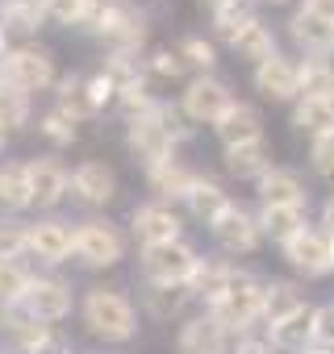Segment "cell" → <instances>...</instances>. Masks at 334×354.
<instances>
[{
  "label": "cell",
  "instance_id": "obj_1",
  "mask_svg": "<svg viewBox=\"0 0 334 354\" xmlns=\"http://www.w3.org/2000/svg\"><path fill=\"white\" fill-rule=\"evenodd\" d=\"M263 288H267V283H259L251 271H238V267H234L226 296H222L218 304H209V313H213L230 333H243V337H247L251 325L263 321Z\"/></svg>",
  "mask_w": 334,
  "mask_h": 354
},
{
  "label": "cell",
  "instance_id": "obj_6",
  "mask_svg": "<svg viewBox=\"0 0 334 354\" xmlns=\"http://www.w3.org/2000/svg\"><path fill=\"white\" fill-rule=\"evenodd\" d=\"M255 92L276 104H297L301 100V63L288 55H272L267 63L255 67Z\"/></svg>",
  "mask_w": 334,
  "mask_h": 354
},
{
  "label": "cell",
  "instance_id": "obj_12",
  "mask_svg": "<svg viewBox=\"0 0 334 354\" xmlns=\"http://www.w3.org/2000/svg\"><path fill=\"white\" fill-rule=\"evenodd\" d=\"M226 350H230V329L213 313L188 317L180 325V354H226Z\"/></svg>",
  "mask_w": 334,
  "mask_h": 354
},
{
  "label": "cell",
  "instance_id": "obj_42",
  "mask_svg": "<svg viewBox=\"0 0 334 354\" xmlns=\"http://www.w3.org/2000/svg\"><path fill=\"white\" fill-rule=\"evenodd\" d=\"M313 346L334 350V300L313 308Z\"/></svg>",
  "mask_w": 334,
  "mask_h": 354
},
{
  "label": "cell",
  "instance_id": "obj_11",
  "mask_svg": "<svg viewBox=\"0 0 334 354\" xmlns=\"http://www.w3.org/2000/svg\"><path fill=\"white\" fill-rule=\"evenodd\" d=\"M125 146H130L146 167H155V162H163V158H176V154H172L176 138L155 121V109H150L146 117H134V121H130V129H125Z\"/></svg>",
  "mask_w": 334,
  "mask_h": 354
},
{
  "label": "cell",
  "instance_id": "obj_44",
  "mask_svg": "<svg viewBox=\"0 0 334 354\" xmlns=\"http://www.w3.org/2000/svg\"><path fill=\"white\" fill-rule=\"evenodd\" d=\"M150 75H155V80H180V75H184L180 50H176V55H172V50H159V55L150 59Z\"/></svg>",
  "mask_w": 334,
  "mask_h": 354
},
{
  "label": "cell",
  "instance_id": "obj_39",
  "mask_svg": "<svg viewBox=\"0 0 334 354\" xmlns=\"http://www.w3.org/2000/svg\"><path fill=\"white\" fill-rule=\"evenodd\" d=\"M180 59L193 63V67H201V71L209 75L213 63H218V50H213V42H205V38H184V42H180Z\"/></svg>",
  "mask_w": 334,
  "mask_h": 354
},
{
  "label": "cell",
  "instance_id": "obj_52",
  "mask_svg": "<svg viewBox=\"0 0 334 354\" xmlns=\"http://www.w3.org/2000/svg\"><path fill=\"white\" fill-rule=\"evenodd\" d=\"M0 146H5V125H0Z\"/></svg>",
  "mask_w": 334,
  "mask_h": 354
},
{
  "label": "cell",
  "instance_id": "obj_3",
  "mask_svg": "<svg viewBox=\"0 0 334 354\" xmlns=\"http://www.w3.org/2000/svg\"><path fill=\"white\" fill-rule=\"evenodd\" d=\"M201 259L188 242H159V246H142V275L150 283H188L197 275Z\"/></svg>",
  "mask_w": 334,
  "mask_h": 354
},
{
  "label": "cell",
  "instance_id": "obj_47",
  "mask_svg": "<svg viewBox=\"0 0 334 354\" xmlns=\"http://www.w3.org/2000/svg\"><path fill=\"white\" fill-rule=\"evenodd\" d=\"M317 230H326V234L334 238V192L322 201V213H317Z\"/></svg>",
  "mask_w": 334,
  "mask_h": 354
},
{
  "label": "cell",
  "instance_id": "obj_40",
  "mask_svg": "<svg viewBox=\"0 0 334 354\" xmlns=\"http://www.w3.org/2000/svg\"><path fill=\"white\" fill-rule=\"evenodd\" d=\"M309 162H313V171L322 175L326 184H334V133L309 142Z\"/></svg>",
  "mask_w": 334,
  "mask_h": 354
},
{
  "label": "cell",
  "instance_id": "obj_37",
  "mask_svg": "<svg viewBox=\"0 0 334 354\" xmlns=\"http://www.w3.org/2000/svg\"><path fill=\"white\" fill-rule=\"evenodd\" d=\"M30 104H26V92H17L13 84H0V125L5 129H17L26 121Z\"/></svg>",
  "mask_w": 334,
  "mask_h": 354
},
{
  "label": "cell",
  "instance_id": "obj_30",
  "mask_svg": "<svg viewBox=\"0 0 334 354\" xmlns=\"http://www.w3.org/2000/svg\"><path fill=\"white\" fill-rule=\"evenodd\" d=\"M230 275H234L230 263L201 259V267H197V275L188 279V288H193V296H201L205 304H218V300L226 296V288H230Z\"/></svg>",
  "mask_w": 334,
  "mask_h": 354
},
{
  "label": "cell",
  "instance_id": "obj_10",
  "mask_svg": "<svg viewBox=\"0 0 334 354\" xmlns=\"http://www.w3.org/2000/svg\"><path fill=\"white\" fill-rule=\"evenodd\" d=\"M209 230H213V238H218V246H222L226 254H251V250L263 242L259 217L247 213V209H238V205H230L226 217H222L218 225H209Z\"/></svg>",
  "mask_w": 334,
  "mask_h": 354
},
{
  "label": "cell",
  "instance_id": "obj_48",
  "mask_svg": "<svg viewBox=\"0 0 334 354\" xmlns=\"http://www.w3.org/2000/svg\"><path fill=\"white\" fill-rule=\"evenodd\" d=\"M301 9H305V13H317V17H326V21H334V0H301Z\"/></svg>",
  "mask_w": 334,
  "mask_h": 354
},
{
  "label": "cell",
  "instance_id": "obj_2",
  "mask_svg": "<svg viewBox=\"0 0 334 354\" xmlns=\"http://www.w3.org/2000/svg\"><path fill=\"white\" fill-rule=\"evenodd\" d=\"M84 321H88V329H92L96 337H105V342H125V337H134V329H138L134 304H130L121 292H113V288H92V292H88V300H84Z\"/></svg>",
  "mask_w": 334,
  "mask_h": 354
},
{
  "label": "cell",
  "instance_id": "obj_27",
  "mask_svg": "<svg viewBox=\"0 0 334 354\" xmlns=\"http://www.w3.org/2000/svg\"><path fill=\"white\" fill-rule=\"evenodd\" d=\"M292 125H297L301 133H309V138H330V133H334V104H330V100H309V96H301V100L292 104Z\"/></svg>",
  "mask_w": 334,
  "mask_h": 354
},
{
  "label": "cell",
  "instance_id": "obj_4",
  "mask_svg": "<svg viewBox=\"0 0 334 354\" xmlns=\"http://www.w3.org/2000/svg\"><path fill=\"white\" fill-rule=\"evenodd\" d=\"M280 250H284V263H288L297 275H305V279H322V275L334 271V238H330L326 230H317V225L301 230V234H297L292 242H284Z\"/></svg>",
  "mask_w": 334,
  "mask_h": 354
},
{
  "label": "cell",
  "instance_id": "obj_14",
  "mask_svg": "<svg viewBox=\"0 0 334 354\" xmlns=\"http://www.w3.org/2000/svg\"><path fill=\"white\" fill-rule=\"evenodd\" d=\"M288 38L305 50V59L334 55V21H326V17H317V13L297 9V13L288 17Z\"/></svg>",
  "mask_w": 334,
  "mask_h": 354
},
{
  "label": "cell",
  "instance_id": "obj_28",
  "mask_svg": "<svg viewBox=\"0 0 334 354\" xmlns=\"http://www.w3.org/2000/svg\"><path fill=\"white\" fill-rule=\"evenodd\" d=\"M301 96H309V100H330V104H334V59H330V55L301 59Z\"/></svg>",
  "mask_w": 334,
  "mask_h": 354
},
{
  "label": "cell",
  "instance_id": "obj_8",
  "mask_svg": "<svg viewBox=\"0 0 334 354\" xmlns=\"http://www.w3.org/2000/svg\"><path fill=\"white\" fill-rule=\"evenodd\" d=\"M259 205L263 209H309L305 175L292 167H272L259 180Z\"/></svg>",
  "mask_w": 334,
  "mask_h": 354
},
{
  "label": "cell",
  "instance_id": "obj_9",
  "mask_svg": "<svg viewBox=\"0 0 334 354\" xmlns=\"http://www.w3.org/2000/svg\"><path fill=\"white\" fill-rule=\"evenodd\" d=\"M55 80V67H51V55L38 50V46H21L13 55H5V84H13L17 92H38Z\"/></svg>",
  "mask_w": 334,
  "mask_h": 354
},
{
  "label": "cell",
  "instance_id": "obj_7",
  "mask_svg": "<svg viewBox=\"0 0 334 354\" xmlns=\"http://www.w3.org/2000/svg\"><path fill=\"white\" fill-rule=\"evenodd\" d=\"M84 267H113V263H121V254H125V242H121V234L109 225V221H84L80 230H76V250H71Z\"/></svg>",
  "mask_w": 334,
  "mask_h": 354
},
{
  "label": "cell",
  "instance_id": "obj_25",
  "mask_svg": "<svg viewBox=\"0 0 334 354\" xmlns=\"http://www.w3.org/2000/svg\"><path fill=\"white\" fill-rule=\"evenodd\" d=\"M226 171L234 175V180H263V175L272 171V146L267 142H251V146H234L226 150Z\"/></svg>",
  "mask_w": 334,
  "mask_h": 354
},
{
  "label": "cell",
  "instance_id": "obj_33",
  "mask_svg": "<svg viewBox=\"0 0 334 354\" xmlns=\"http://www.w3.org/2000/svg\"><path fill=\"white\" fill-rule=\"evenodd\" d=\"M100 0H46V13L63 26H92L96 30V17H100Z\"/></svg>",
  "mask_w": 334,
  "mask_h": 354
},
{
  "label": "cell",
  "instance_id": "obj_41",
  "mask_svg": "<svg viewBox=\"0 0 334 354\" xmlns=\"http://www.w3.org/2000/svg\"><path fill=\"white\" fill-rule=\"evenodd\" d=\"M21 250H30V230L13 225V221H0V259H17Z\"/></svg>",
  "mask_w": 334,
  "mask_h": 354
},
{
  "label": "cell",
  "instance_id": "obj_24",
  "mask_svg": "<svg viewBox=\"0 0 334 354\" xmlns=\"http://www.w3.org/2000/svg\"><path fill=\"white\" fill-rule=\"evenodd\" d=\"M146 175H150V188H155L163 201H184L188 188L197 184V171H188V167L176 162V158H163V162L146 167Z\"/></svg>",
  "mask_w": 334,
  "mask_h": 354
},
{
  "label": "cell",
  "instance_id": "obj_49",
  "mask_svg": "<svg viewBox=\"0 0 334 354\" xmlns=\"http://www.w3.org/2000/svg\"><path fill=\"white\" fill-rule=\"evenodd\" d=\"M30 354H67V346H63V337H55V333H46Z\"/></svg>",
  "mask_w": 334,
  "mask_h": 354
},
{
  "label": "cell",
  "instance_id": "obj_18",
  "mask_svg": "<svg viewBox=\"0 0 334 354\" xmlns=\"http://www.w3.org/2000/svg\"><path fill=\"white\" fill-rule=\"evenodd\" d=\"M26 175H30V196H34V205L51 209V205L63 201V192H67V171L55 158H34L26 167Z\"/></svg>",
  "mask_w": 334,
  "mask_h": 354
},
{
  "label": "cell",
  "instance_id": "obj_38",
  "mask_svg": "<svg viewBox=\"0 0 334 354\" xmlns=\"http://www.w3.org/2000/svg\"><path fill=\"white\" fill-rule=\"evenodd\" d=\"M251 17H255V13L243 5V0H234V5H226V9H218V13H213V26H218V34H222L226 42H234V38H238V30H243Z\"/></svg>",
  "mask_w": 334,
  "mask_h": 354
},
{
  "label": "cell",
  "instance_id": "obj_46",
  "mask_svg": "<svg viewBox=\"0 0 334 354\" xmlns=\"http://www.w3.org/2000/svg\"><path fill=\"white\" fill-rule=\"evenodd\" d=\"M234 354H280V350H276L267 337H255V333H247V337H238Z\"/></svg>",
  "mask_w": 334,
  "mask_h": 354
},
{
  "label": "cell",
  "instance_id": "obj_36",
  "mask_svg": "<svg viewBox=\"0 0 334 354\" xmlns=\"http://www.w3.org/2000/svg\"><path fill=\"white\" fill-rule=\"evenodd\" d=\"M59 113L71 117V121H84L92 117V100H88V80H63L59 84Z\"/></svg>",
  "mask_w": 334,
  "mask_h": 354
},
{
  "label": "cell",
  "instance_id": "obj_50",
  "mask_svg": "<svg viewBox=\"0 0 334 354\" xmlns=\"http://www.w3.org/2000/svg\"><path fill=\"white\" fill-rule=\"evenodd\" d=\"M205 5H209V9L218 13V9H226V5H234V0H205Z\"/></svg>",
  "mask_w": 334,
  "mask_h": 354
},
{
  "label": "cell",
  "instance_id": "obj_22",
  "mask_svg": "<svg viewBox=\"0 0 334 354\" xmlns=\"http://www.w3.org/2000/svg\"><path fill=\"white\" fill-rule=\"evenodd\" d=\"M305 304H309V300H305L301 283H292V279H272V283L263 288V325L272 329V325H280L284 317L301 313Z\"/></svg>",
  "mask_w": 334,
  "mask_h": 354
},
{
  "label": "cell",
  "instance_id": "obj_19",
  "mask_svg": "<svg viewBox=\"0 0 334 354\" xmlns=\"http://www.w3.org/2000/svg\"><path fill=\"white\" fill-rule=\"evenodd\" d=\"M267 342L276 350H284V354H305L313 346V304H305L301 313H292L280 325H272L267 329Z\"/></svg>",
  "mask_w": 334,
  "mask_h": 354
},
{
  "label": "cell",
  "instance_id": "obj_16",
  "mask_svg": "<svg viewBox=\"0 0 334 354\" xmlns=\"http://www.w3.org/2000/svg\"><path fill=\"white\" fill-rule=\"evenodd\" d=\"M71 188H76V196H80V201H88V205H109V201L117 196V175H113L105 162L88 158V162H80V167H76Z\"/></svg>",
  "mask_w": 334,
  "mask_h": 354
},
{
  "label": "cell",
  "instance_id": "obj_13",
  "mask_svg": "<svg viewBox=\"0 0 334 354\" xmlns=\"http://www.w3.org/2000/svg\"><path fill=\"white\" fill-rule=\"evenodd\" d=\"M96 34H105L121 55H130V50H138V46H142L146 26H142V17H138V13H130V9H121V5H105V9H100V17H96Z\"/></svg>",
  "mask_w": 334,
  "mask_h": 354
},
{
  "label": "cell",
  "instance_id": "obj_23",
  "mask_svg": "<svg viewBox=\"0 0 334 354\" xmlns=\"http://www.w3.org/2000/svg\"><path fill=\"white\" fill-rule=\"evenodd\" d=\"M184 205H188V213H193L197 221L218 225V221L226 217V209H230V196L222 192V184H213V180H205V175H197V184L188 188Z\"/></svg>",
  "mask_w": 334,
  "mask_h": 354
},
{
  "label": "cell",
  "instance_id": "obj_15",
  "mask_svg": "<svg viewBox=\"0 0 334 354\" xmlns=\"http://www.w3.org/2000/svg\"><path fill=\"white\" fill-rule=\"evenodd\" d=\"M134 238L142 246L180 242V217L167 205H142V209H134Z\"/></svg>",
  "mask_w": 334,
  "mask_h": 354
},
{
  "label": "cell",
  "instance_id": "obj_29",
  "mask_svg": "<svg viewBox=\"0 0 334 354\" xmlns=\"http://www.w3.org/2000/svg\"><path fill=\"white\" fill-rule=\"evenodd\" d=\"M259 225H263V238L284 246L301 230H309V213L305 209H259Z\"/></svg>",
  "mask_w": 334,
  "mask_h": 354
},
{
  "label": "cell",
  "instance_id": "obj_26",
  "mask_svg": "<svg viewBox=\"0 0 334 354\" xmlns=\"http://www.w3.org/2000/svg\"><path fill=\"white\" fill-rule=\"evenodd\" d=\"M230 46L238 50V59H251L255 67L267 63L272 55H280V50H276V34H272V26H263L259 17H251V21L238 30V38H234Z\"/></svg>",
  "mask_w": 334,
  "mask_h": 354
},
{
  "label": "cell",
  "instance_id": "obj_20",
  "mask_svg": "<svg viewBox=\"0 0 334 354\" xmlns=\"http://www.w3.org/2000/svg\"><path fill=\"white\" fill-rule=\"evenodd\" d=\"M26 308L34 321H63L71 313V292L55 279H34L30 296H26Z\"/></svg>",
  "mask_w": 334,
  "mask_h": 354
},
{
  "label": "cell",
  "instance_id": "obj_17",
  "mask_svg": "<svg viewBox=\"0 0 334 354\" xmlns=\"http://www.w3.org/2000/svg\"><path fill=\"white\" fill-rule=\"evenodd\" d=\"M213 129H218V138H222L226 150H234V146H251V142H263V117H259L251 104H234Z\"/></svg>",
  "mask_w": 334,
  "mask_h": 354
},
{
  "label": "cell",
  "instance_id": "obj_21",
  "mask_svg": "<svg viewBox=\"0 0 334 354\" xmlns=\"http://www.w3.org/2000/svg\"><path fill=\"white\" fill-rule=\"evenodd\" d=\"M30 250L46 263H63L76 250V234L63 221H38V225H30Z\"/></svg>",
  "mask_w": 334,
  "mask_h": 354
},
{
  "label": "cell",
  "instance_id": "obj_51",
  "mask_svg": "<svg viewBox=\"0 0 334 354\" xmlns=\"http://www.w3.org/2000/svg\"><path fill=\"white\" fill-rule=\"evenodd\" d=\"M259 5H288V0H259Z\"/></svg>",
  "mask_w": 334,
  "mask_h": 354
},
{
  "label": "cell",
  "instance_id": "obj_5",
  "mask_svg": "<svg viewBox=\"0 0 334 354\" xmlns=\"http://www.w3.org/2000/svg\"><path fill=\"white\" fill-rule=\"evenodd\" d=\"M234 104H238V100H234V92H230L222 80H213V75L193 80V84L184 88V100H180L184 117H188V121H197V125H218Z\"/></svg>",
  "mask_w": 334,
  "mask_h": 354
},
{
  "label": "cell",
  "instance_id": "obj_34",
  "mask_svg": "<svg viewBox=\"0 0 334 354\" xmlns=\"http://www.w3.org/2000/svg\"><path fill=\"white\" fill-rule=\"evenodd\" d=\"M0 201H5V209H26V205H34L26 167H17V162L0 167Z\"/></svg>",
  "mask_w": 334,
  "mask_h": 354
},
{
  "label": "cell",
  "instance_id": "obj_32",
  "mask_svg": "<svg viewBox=\"0 0 334 354\" xmlns=\"http://www.w3.org/2000/svg\"><path fill=\"white\" fill-rule=\"evenodd\" d=\"M46 13V0H5L0 5V30L5 34H34Z\"/></svg>",
  "mask_w": 334,
  "mask_h": 354
},
{
  "label": "cell",
  "instance_id": "obj_43",
  "mask_svg": "<svg viewBox=\"0 0 334 354\" xmlns=\"http://www.w3.org/2000/svg\"><path fill=\"white\" fill-rule=\"evenodd\" d=\"M155 121L172 133L176 142L180 138H188V117H184V109H172V104H155Z\"/></svg>",
  "mask_w": 334,
  "mask_h": 354
},
{
  "label": "cell",
  "instance_id": "obj_35",
  "mask_svg": "<svg viewBox=\"0 0 334 354\" xmlns=\"http://www.w3.org/2000/svg\"><path fill=\"white\" fill-rule=\"evenodd\" d=\"M34 288V279L26 275V267L17 259H0V304H17L26 300Z\"/></svg>",
  "mask_w": 334,
  "mask_h": 354
},
{
  "label": "cell",
  "instance_id": "obj_31",
  "mask_svg": "<svg viewBox=\"0 0 334 354\" xmlns=\"http://www.w3.org/2000/svg\"><path fill=\"white\" fill-rule=\"evenodd\" d=\"M188 300H193V288L188 283H150V292H146V308L159 321L180 317L188 308Z\"/></svg>",
  "mask_w": 334,
  "mask_h": 354
},
{
  "label": "cell",
  "instance_id": "obj_45",
  "mask_svg": "<svg viewBox=\"0 0 334 354\" xmlns=\"http://www.w3.org/2000/svg\"><path fill=\"white\" fill-rule=\"evenodd\" d=\"M42 133H46L51 142H71V138H76V121L63 117V113H46V117H42Z\"/></svg>",
  "mask_w": 334,
  "mask_h": 354
}]
</instances>
